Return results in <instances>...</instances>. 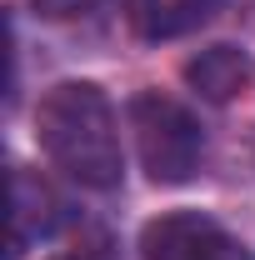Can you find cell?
<instances>
[{
	"label": "cell",
	"instance_id": "cell-1",
	"mask_svg": "<svg viewBox=\"0 0 255 260\" xmlns=\"http://www.w3.org/2000/svg\"><path fill=\"white\" fill-rule=\"evenodd\" d=\"M35 135L40 150L65 180L85 190H115L125 175L120 135H115V110L110 95L95 80H60L35 105Z\"/></svg>",
	"mask_w": 255,
	"mask_h": 260
},
{
	"label": "cell",
	"instance_id": "cell-2",
	"mask_svg": "<svg viewBox=\"0 0 255 260\" xmlns=\"http://www.w3.org/2000/svg\"><path fill=\"white\" fill-rule=\"evenodd\" d=\"M130 130H135V150L140 165L155 185H185L200 160H205V130L180 100L140 90L130 100Z\"/></svg>",
	"mask_w": 255,
	"mask_h": 260
},
{
	"label": "cell",
	"instance_id": "cell-3",
	"mask_svg": "<svg viewBox=\"0 0 255 260\" xmlns=\"http://www.w3.org/2000/svg\"><path fill=\"white\" fill-rule=\"evenodd\" d=\"M145 260H255V250L200 210H170L140 230Z\"/></svg>",
	"mask_w": 255,
	"mask_h": 260
},
{
	"label": "cell",
	"instance_id": "cell-4",
	"mask_svg": "<svg viewBox=\"0 0 255 260\" xmlns=\"http://www.w3.org/2000/svg\"><path fill=\"white\" fill-rule=\"evenodd\" d=\"M55 225H60V195L40 175L15 170L10 175V260L25 255V245L45 240Z\"/></svg>",
	"mask_w": 255,
	"mask_h": 260
},
{
	"label": "cell",
	"instance_id": "cell-5",
	"mask_svg": "<svg viewBox=\"0 0 255 260\" xmlns=\"http://www.w3.org/2000/svg\"><path fill=\"white\" fill-rule=\"evenodd\" d=\"M185 85L200 100L225 105V100L245 95L255 85V60L245 50H235V45H210V50H200V55L185 60Z\"/></svg>",
	"mask_w": 255,
	"mask_h": 260
},
{
	"label": "cell",
	"instance_id": "cell-6",
	"mask_svg": "<svg viewBox=\"0 0 255 260\" xmlns=\"http://www.w3.org/2000/svg\"><path fill=\"white\" fill-rule=\"evenodd\" d=\"M220 0H130V20L145 40H175V35L200 30Z\"/></svg>",
	"mask_w": 255,
	"mask_h": 260
},
{
	"label": "cell",
	"instance_id": "cell-7",
	"mask_svg": "<svg viewBox=\"0 0 255 260\" xmlns=\"http://www.w3.org/2000/svg\"><path fill=\"white\" fill-rule=\"evenodd\" d=\"M100 5H105V0H35V10L50 15V20H80V15H90Z\"/></svg>",
	"mask_w": 255,
	"mask_h": 260
}]
</instances>
